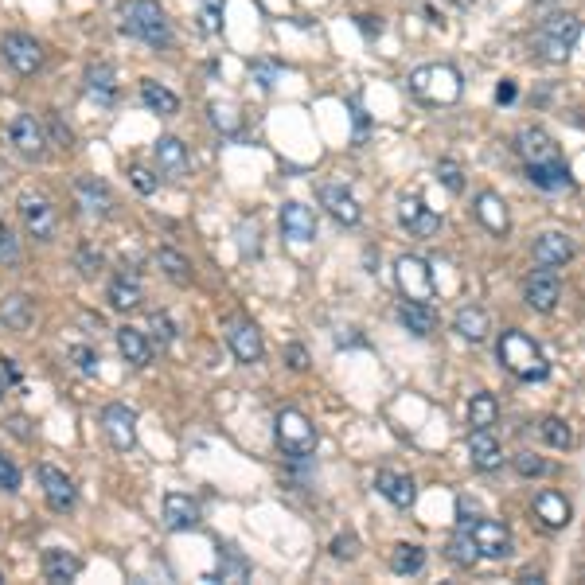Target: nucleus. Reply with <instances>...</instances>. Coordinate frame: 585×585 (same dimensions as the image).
I'll use <instances>...</instances> for the list:
<instances>
[{"label":"nucleus","instance_id":"obj_52","mask_svg":"<svg viewBox=\"0 0 585 585\" xmlns=\"http://www.w3.org/2000/svg\"><path fill=\"white\" fill-rule=\"evenodd\" d=\"M285 363H289L293 371H309V367H312L309 351L301 348V344H289V348H285Z\"/></svg>","mask_w":585,"mask_h":585},{"label":"nucleus","instance_id":"obj_32","mask_svg":"<svg viewBox=\"0 0 585 585\" xmlns=\"http://www.w3.org/2000/svg\"><path fill=\"white\" fill-rule=\"evenodd\" d=\"M141 102L149 106V114H160V117H172L180 110V94L168 90V86L156 82V78H145V82H141Z\"/></svg>","mask_w":585,"mask_h":585},{"label":"nucleus","instance_id":"obj_43","mask_svg":"<svg viewBox=\"0 0 585 585\" xmlns=\"http://www.w3.org/2000/svg\"><path fill=\"white\" fill-rule=\"evenodd\" d=\"M539 433H543L546 445H554V449H570V445H574V433H570V426H566L562 418H543Z\"/></svg>","mask_w":585,"mask_h":585},{"label":"nucleus","instance_id":"obj_1","mask_svg":"<svg viewBox=\"0 0 585 585\" xmlns=\"http://www.w3.org/2000/svg\"><path fill=\"white\" fill-rule=\"evenodd\" d=\"M461 90H465V78L449 63H426L410 75V94L426 106H453L461 98Z\"/></svg>","mask_w":585,"mask_h":585},{"label":"nucleus","instance_id":"obj_29","mask_svg":"<svg viewBox=\"0 0 585 585\" xmlns=\"http://www.w3.org/2000/svg\"><path fill=\"white\" fill-rule=\"evenodd\" d=\"M398 320L406 324V332H414V336H433L437 332V312L429 309L426 301H406L402 297V305H398Z\"/></svg>","mask_w":585,"mask_h":585},{"label":"nucleus","instance_id":"obj_31","mask_svg":"<svg viewBox=\"0 0 585 585\" xmlns=\"http://www.w3.org/2000/svg\"><path fill=\"white\" fill-rule=\"evenodd\" d=\"M86 94L94 98V102H102V106H110L117 98V75L110 63H90L86 67Z\"/></svg>","mask_w":585,"mask_h":585},{"label":"nucleus","instance_id":"obj_58","mask_svg":"<svg viewBox=\"0 0 585 585\" xmlns=\"http://www.w3.org/2000/svg\"><path fill=\"white\" fill-rule=\"evenodd\" d=\"M0 371H4V379H8V383H20V371H16V363H12V359H0Z\"/></svg>","mask_w":585,"mask_h":585},{"label":"nucleus","instance_id":"obj_5","mask_svg":"<svg viewBox=\"0 0 585 585\" xmlns=\"http://www.w3.org/2000/svg\"><path fill=\"white\" fill-rule=\"evenodd\" d=\"M125 32L137 36L141 43H149V47H168L172 24H168V16L156 0H133L125 8Z\"/></svg>","mask_w":585,"mask_h":585},{"label":"nucleus","instance_id":"obj_36","mask_svg":"<svg viewBox=\"0 0 585 585\" xmlns=\"http://www.w3.org/2000/svg\"><path fill=\"white\" fill-rule=\"evenodd\" d=\"M156 266H160V273H164L168 281H176V285H192V262H188L180 250L160 246V250H156Z\"/></svg>","mask_w":585,"mask_h":585},{"label":"nucleus","instance_id":"obj_42","mask_svg":"<svg viewBox=\"0 0 585 585\" xmlns=\"http://www.w3.org/2000/svg\"><path fill=\"white\" fill-rule=\"evenodd\" d=\"M223 8H227L223 0H199V28L211 32V36H219L223 24H227V20H223Z\"/></svg>","mask_w":585,"mask_h":585},{"label":"nucleus","instance_id":"obj_13","mask_svg":"<svg viewBox=\"0 0 585 585\" xmlns=\"http://www.w3.org/2000/svg\"><path fill=\"white\" fill-rule=\"evenodd\" d=\"M102 433H106V441L114 445L117 453H129L137 445V418H133V410L121 406V402H110L102 410Z\"/></svg>","mask_w":585,"mask_h":585},{"label":"nucleus","instance_id":"obj_61","mask_svg":"<svg viewBox=\"0 0 585 585\" xmlns=\"http://www.w3.org/2000/svg\"><path fill=\"white\" fill-rule=\"evenodd\" d=\"M8 180H12V168H8V164H4V160H0V188H4V184H8Z\"/></svg>","mask_w":585,"mask_h":585},{"label":"nucleus","instance_id":"obj_17","mask_svg":"<svg viewBox=\"0 0 585 585\" xmlns=\"http://www.w3.org/2000/svg\"><path fill=\"white\" fill-rule=\"evenodd\" d=\"M375 492L394 504L398 511H406V507H414L418 500V488H414V476H406V472H398V468H383L379 476H375Z\"/></svg>","mask_w":585,"mask_h":585},{"label":"nucleus","instance_id":"obj_63","mask_svg":"<svg viewBox=\"0 0 585 585\" xmlns=\"http://www.w3.org/2000/svg\"><path fill=\"white\" fill-rule=\"evenodd\" d=\"M0 398H4V387H0Z\"/></svg>","mask_w":585,"mask_h":585},{"label":"nucleus","instance_id":"obj_20","mask_svg":"<svg viewBox=\"0 0 585 585\" xmlns=\"http://www.w3.org/2000/svg\"><path fill=\"white\" fill-rule=\"evenodd\" d=\"M468 457L480 472H500L504 468V449H500L492 429H472L468 433Z\"/></svg>","mask_w":585,"mask_h":585},{"label":"nucleus","instance_id":"obj_46","mask_svg":"<svg viewBox=\"0 0 585 585\" xmlns=\"http://www.w3.org/2000/svg\"><path fill=\"white\" fill-rule=\"evenodd\" d=\"M515 472H519V476H543L546 461L539 453H531V449H519V453H515Z\"/></svg>","mask_w":585,"mask_h":585},{"label":"nucleus","instance_id":"obj_40","mask_svg":"<svg viewBox=\"0 0 585 585\" xmlns=\"http://www.w3.org/2000/svg\"><path fill=\"white\" fill-rule=\"evenodd\" d=\"M207 117H211V125L219 129V133H238L242 129V114H238V106H231V102H211L207 106Z\"/></svg>","mask_w":585,"mask_h":585},{"label":"nucleus","instance_id":"obj_54","mask_svg":"<svg viewBox=\"0 0 585 585\" xmlns=\"http://www.w3.org/2000/svg\"><path fill=\"white\" fill-rule=\"evenodd\" d=\"M250 71H254V82H258L262 90H270V86H273V78H277V71H273L270 63H254Z\"/></svg>","mask_w":585,"mask_h":585},{"label":"nucleus","instance_id":"obj_11","mask_svg":"<svg viewBox=\"0 0 585 585\" xmlns=\"http://www.w3.org/2000/svg\"><path fill=\"white\" fill-rule=\"evenodd\" d=\"M523 297H527V305H531L535 312H554L558 309V301H562V281H558V270L539 266V270L527 273V281H523Z\"/></svg>","mask_w":585,"mask_h":585},{"label":"nucleus","instance_id":"obj_18","mask_svg":"<svg viewBox=\"0 0 585 585\" xmlns=\"http://www.w3.org/2000/svg\"><path fill=\"white\" fill-rule=\"evenodd\" d=\"M574 238L562 231H546L535 238V262L539 266H550V270H562V266H570L574 262Z\"/></svg>","mask_w":585,"mask_h":585},{"label":"nucleus","instance_id":"obj_21","mask_svg":"<svg viewBox=\"0 0 585 585\" xmlns=\"http://www.w3.org/2000/svg\"><path fill=\"white\" fill-rule=\"evenodd\" d=\"M398 223L406 227V231H414V234H433L437 227H441V215L437 211H429L422 199H414V195H402L398 199Z\"/></svg>","mask_w":585,"mask_h":585},{"label":"nucleus","instance_id":"obj_28","mask_svg":"<svg viewBox=\"0 0 585 585\" xmlns=\"http://www.w3.org/2000/svg\"><path fill=\"white\" fill-rule=\"evenodd\" d=\"M527 180H531L535 188H543V192H562V188H570V184H574V176H570L566 160H550V164H527Z\"/></svg>","mask_w":585,"mask_h":585},{"label":"nucleus","instance_id":"obj_45","mask_svg":"<svg viewBox=\"0 0 585 585\" xmlns=\"http://www.w3.org/2000/svg\"><path fill=\"white\" fill-rule=\"evenodd\" d=\"M149 332H153L156 344H164V348L176 340V324H172L168 312H153V316H149Z\"/></svg>","mask_w":585,"mask_h":585},{"label":"nucleus","instance_id":"obj_7","mask_svg":"<svg viewBox=\"0 0 585 585\" xmlns=\"http://www.w3.org/2000/svg\"><path fill=\"white\" fill-rule=\"evenodd\" d=\"M277 445L293 461H305L312 449H316V426H312L301 410H281L277 414Z\"/></svg>","mask_w":585,"mask_h":585},{"label":"nucleus","instance_id":"obj_57","mask_svg":"<svg viewBox=\"0 0 585 585\" xmlns=\"http://www.w3.org/2000/svg\"><path fill=\"white\" fill-rule=\"evenodd\" d=\"M351 121H355V141H363V133H371V117H363L359 110H355Z\"/></svg>","mask_w":585,"mask_h":585},{"label":"nucleus","instance_id":"obj_41","mask_svg":"<svg viewBox=\"0 0 585 585\" xmlns=\"http://www.w3.org/2000/svg\"><path fill=\"white\" fill-rule=\"evenodd\" d=\"M437 180H441V188L445 192H453V195H461L468 188V176H465V168L457 164V160H437Z\"/></svg>","mask_w":585,"mask_h":585},{"label":"nucleus","instance_id":"obj_39","mask_svg":"<svg viewBox=\"0 0 585 585\" xmlns=\"http://www.w3.org/2000/svg\"><path fill=\"white\" fill-rule=\"evenodd\" d=\"M445 554H449V562H457V566H476V562H480L476 543H472V531H453L449 543H445Z\"/></svg>","mask_w":585,"mask_h":585},{"label":"nucleus","instance_id":"obj_44","mask_svg":"<svg viewBox=\"0 0 585 585\" xmlns=\"http://www.w3.org/2000/svg\"><path fill=\"white\" fill-rule=\"evenodd\" d=\"M250 574L246 558H234V550H223V570L211 574V582H242Z\"/></svg>","mask_w":585,"mask_h":585},{"label":"nucleus","instance_id":"obj_50","mask_svg":"<svg viewBox=\"0 0 585 585\" xmlns=\"http://www.w3.org/2000/svg\"><path fill=\"white\" fill-rule=\"evenodd\" d=\"M355 554H359V539H355V535H336V539H332V558L351 562Z\"/></svg>","mask_w":585,"mask_h":585},{"label":"nucleus","instance_id":"obj_22","mask_svg":"<svg viewBox=\"0 0 585 585\" xmlns=\"http://www.w3.org/2000/svg\"><path fill=\"white\" fill-rule=\"evenodd\" d=\"M281 234L289 242H312L316 238V215L305 203H285L281 207Z\"/></svg>","mask_w":585,"mask_h":585},{"label":"nucleus","instance_id":"obj_49","mask_svg":"<svg viewBox=\"0 0 585 585\" xmlns=\"http://www.w3.org/2000/svg\"><path fill=\"white\" fill-rule=\"evenodd\" d=\"M0 488L4 492H20V468H16L12 457H4V453H0Z\"/></svg>","mask_w":585,"mask_h":585},{"label":"nucleus","instance_id":"obj_9","mask_svg":"<svg viewBox=\"0 0 585 585\" xmlns=\"http://www.w3.org/2000/svg\"><path fill=\"white\" fill-rule=\"evenodd\" d=\"M71 195H75L78 211L90 215V219H110L114 215V192L98 176H78L75 184H71Z\"/></svg>","mask_w":585,"mask_h":585},{"label":"nucleus","instance_id":"obj_35","mask_svg":"<svg viewBox=\"0 0 585 585\" xmlns=\"http://www.w3.org/2000/svg\"><path fill=\"white\" fill-rule=\"evenodd\" d=\"M453 328H457V336H465V340H472V344H480V340L492 332V320H488V312L484 309L468 305V309H461L457 316H453Z\"/></svg>","mask_w":585,"mask_h":585},{"label":"nucleus","instance_id":"obj_16","mask_svg":"<svg viewBox=\"0 0 585 585\" xmlns=\"http://www.w3.org/2000/svg\"><path fill=\"white\" fill-rule=\"evenodd\" d=\"M39 488H43V500L55 511H71L78 504V488L75 480L55 465H39Z\"/></svg>","mask_w":585,"mask_h":585},{"label":"nucleus","instance_id":"obj_23","mask_svg":"<svg viewBox=\"0 0 585 585\" xmlns=\"http://www.w3.org/2000/svg\"><path fill=\"white\" fill-rule=\"evenodd\" d=\"M476 219H480V227L484 231H492L496 238H504L507 231H511V215H507V207H504V199L496 192H480L476 195Z\"/></svg>","mask_w":585,"mask_h":585},{"label":"nucleus","instance_id":"obj_55","mask_svg":"<svg viewBox=\"0 0 585 585\" xmlns=\"http://www.w3.org/2000/svg\"><path fill=\"white\" fill-rule=\"evenodd\" d=\"M0 258L4 262H16V242H12V231L0 227Z\"/></svg>","mask_w":585,"mask_h":585},{"label":"nucleus","instance_id":"obj_38","mask_svg":"<svg viewBox=\"0 0 585 585\" xmlns=\"http://www.w3.org/2000/svg\"><path fill=\"white\" fill-rule=\"evenodd\" d=\"M426 566V550L414 543H398L394 546V554H390V570L394 574H418Z\"/></svg>","mask_w":585,"mask_h":585},{"label":"nucleus","instance_id":"obj_24","mask_svg":"<svg viewBox=\"0 0 585 585\" xmlns=\"http://www.w3.org/2000/svg\"><path fill=\"white\" fill-rule=\"evenodd\" d=\"M164 523H168V531H195L199 527V504L184 492H168L164 496Z\"/></svg>","mask_w":585,"mask_h":585},{"label":"nucleus","instance_id":"obj_10","mask_svg":"<svg viewBox=\"0 0 585 585\" xmlns=\"http://www.w3.org/2000/svg\"><path fill=\"white\" fill-rule=\"evenodd\" d=\"M227 348H231L238 363H258L262 359L266 344H262V332H258V324L250 316H231L227 320Z\"/></svg>","mask_w":585,"mask_h":585},{"label":"nucleus","instance_id":"obj_2","mask_svg":"<svg viewBox=\"0 0 585 585\" xmlns=\"http://www.w3.org/2000/svg\"><path fill=\"white\" fill-rule=\"evenodd\" d=\"M500 363L515 379H523V383H543L546 375H550V363H546L543 348L531 336L515 332V328L500 336Z\"/></svg>","mask_w":585,"mask_h":585},{"label":"nucleus","instance_id":"obj_60","mask_svg":"<svg viewBox=\"0 0 585 585\" xmlns=\"http://www.w3.org/2000/svg\"><path fill=\"white\" fill-rule=\"evenodd\" d=\"M511 98H515V82H500V102H511Z\"/></svg>","mask_w":585,"mask_h":585},{"label":"nucleus","instance_id":"obj_34","mask_svg":"<svg viewBox=\"0 0 585 585\" xmlns=\"http://www.w3.org/2000/svg\"><path fill=\"white\" fill-rule=\"evenodd\" d=\"M110 305L117 312L141 309V277L137 273H117L114 281H110Z\"/></svg>","mask_w":585,"mask_h":585},{"label":"nucleus","instance_id":"obj_6","mask_svg":"<svg viewBox=\"0 0 585 585\" xmlns=\"http://www.w3.org/2000/svg\"><path fill=\"white\" fill-rule=\"evenodd\" d=\"M0 55H4V63H8V71L20 78H32L43 71V63H47V51H43V43L36 36H28V32H8V36L0 39Z\"/></svg>","mask_w":585,"mask_h":585},{"label":"nucleus","instance_id":"obj_4","mask_svg":"<svg viewBox=\"0 0 585 585\" xmlns=\"http://www.w3.org/2000/svg\"><path fill=\"white\" fill-rule=\"evenodd\" d=\"M582 36V24L574 12H550L543 20V32H539V51H543L546 63H566L570 51L578 47Z\"/></svg>","mask_w":585,"mask_h":585},{"label":"nucleus","instance_id":"obj_33","mask_svg":"<svg viewBox=\"0 0 585 585\" xmlns=\"http://www.w3.org/2000/svg\"><path fill=\"white\" fill-rule=\"evenodd\" d=\"M39 566H43V578L47 582H63V585L75 582L78 570H82V562H78L71 550H47Z\"/></svg>","mask_w":585,"mask_h":585},{"label":"nucleus","instance_id":"obj_15","mask_svg":"<svg viewBox=\"0 0 585 585\" xmlns=\"http://www.w3.org/2000/svg\"><path fill=\"white\" fill-rule=\"evenodd\" d=\"M472 543H476V554L480 558H507L511 554V531H507L500 519H484V515H476V523H472Z\"/></svg>","mask_w":585,"mask_h":585},{"label":"nucleus","instance_id":"obj_8","mask_svg":"<svg viewBox=\"0 0 585 585\" xmlns=\"http://www.w3.org/2000/svg\"><path fill=\"white\" fill-rule=\"evenodd\" d=\"M394 285H398V293L406 301H426V305L433 301V273H429V262L414 258V254H406V258L394 262Z\"/></svg>","mask_w":585,"mask_h":585},{"label":"nucleus","instance_id":"obj_26","mask_svg":"<svg viewBox=\"0 0 585 585\" xmlns=\"http://www.w3.org/2000/svg\"><path fill=\"white\" fill-rule=\"evenodd\" d=\"M0 324L12 328V332H28V328L36 324V305H32V297L8 293V297L0 301Z\"/></svg>","mask_w":585,"mask_h":585},{"label":"nucleus","instance_id":"obj_56","mask_svg":"<svg viewBox=\"0 0 585 585\" xmlns=\"http://www.w3.org/2000/svg\"><path fill=\"white\" fill-rule=\"evenodd\" d=\"M8 433L12 437H32V422L24 414H16V418H8Z\"/></svg>","mask_w":585,"mask_h":585},{"label":"nucleus","instance_id":"obj_19","mask_svg":"<svg viewBox=\"0 0 585 585\" xmlns=\"http://www.w3.org/2000/svg\"><path fill=\"white\" fill-rule=\"evenodd\" d=\"M320 207H324L340 227H359V219H363L355 195H351L348 188H340V184H324V188H320Z\"/></svg>","mask_w":585,"mask_h":585},{"label":"nucleus","instance_id":"obj_62","mask_svg":"<svg viewBox=\"0 0 585 585\" xmlns=\"http://www.w3.org/2000/svg\"><path fill=\"white\" fill-rule=\"evenodd\" d=\"M457 4H461V8H468V4H476V0H457Z\"/></svg>","mask_w":585,"mask_h":585},{"label":"nucleus","instance_id":"obj_47","mask_svg":"<svg viewBox=\"0 0 585 585\" xmlns=\"http://www.w3.org/2000/svg\"><path fill=\"white\" fill-rule=\"evenodd\" d=\"M75 266H78V273H82V277H98V270H102V254H98L94 246H78Z\"/></svg>","mask_w":585,"mask_h":585},{"label":"nucleus","instance_id":"obj_25","mask_svg":"<svg viewBox=\"0 0 585 585\" xmlns=\"http://www.w3.org/2000/svg\"><path fill=\"white\" fill-rule=\"evenodd\" d=\"M156 164H160V172H164L168 180L188 176V145H184L180 137H160V141H156Z\"/></svg>","mask_w":585,"mask_h":585},{"label":"nucleus","instance_id":"obj_59","mask_svg":"<svg viewBox=\"0 0 585 585\" xmlns=\"http://www.w3.org/2000/svg\"><path fill=\"white\" fill-rule=\"evenodd\" d=\"M359 28H363V36H379V24H375V16H359Z\"/></svg>","mask_w":585,"mask_h":585},{"label":"nucleus","instance_id":"obj_3","mask_svg":"<svg viewBox=\"0 0 585 585\" xmlns=\"http://www.w3.org/2000/svg\"><path fill=\"white\" fill-rule=\"evenodd\" d=\"M16 215H20V227H24L28 238H36V242H55V234H59V211H55V199L47 192H36V188L20 192V199H16Z\"/></svg>","mask_w":585,"mask_h":585},{"label":"nucleus","instance_id":"obj_27","mask_svg":"<svg viewBox=\"0 0 585 585\" xmlns=\"http://www.w3.org/2000/svg\"><path fill=\"white\" fill-rule=\"evenodd\" d=\"M535 515L543 519V527H554V531H558V527H566V523L574 519V507H570V500H566L562 492L550 488V492H539V496H535Z\"/></svg>","mask_w":585,"mask_h":585},{"label":"nucleus","instance_id":"obj_37","mask_svg":"<svg viewBox=\"0 0 585 585\" xmlns=\"http://www.w3.org/2000/svg\"><path fill=\"white\" fill-rule=\"evenodd\" d=\"M496 418H500V406H496V398H492L488 390L472 394V402H468V426H472V429H492V426H496Z\"/></svg>","mask_w":585,"mask_h":585},{"label":"nucleus","instance_id":"obj_53","mask_svg":"<svg viewBox=\"0 0 585 585\" xmlns=\"http://www.w3.org/2000/svg\"><path fill=\"white\" fill-rule=\"evenodd\" d=\"M71 359H75L78 371H86V375H94V371H98V355H94L90 348H75L71 351Z\"/></svg>","mask_w":585,"mask_h":585},{"label":"nucleus","instance_id":"obj_12","mask_svg":"<svg viewBox=\"0 0 585 585\" xmlns=\"http://www.w3.org/2000/svg\"><path fill=\"white\" fill-rule=\"evenodd\" d=\"M8 145L24 160H43V153H47V137L32 114H16L8 121Z\"/></svg>","mask_w":585,"mask_h":585},{"label":"nucleus","instance_id":"obj_51","mask_svg":"<svg viewBox=\"0 0 585 585\" xmlns=\"http://www.w3.org/2000/svg\"><path fill=\"white\" fill-rule=\"evenodd\" d=\"M47 133L59 141V149H75V137H71V129H67V125H63V121H59L55 114L47 117Z\"/></svg>","mask_w":585,"mask_h":585},{"label":"nucleus","instance_id":"obj_48","mask_svg":"<svg viewBox=\"0 0 585 585\" xmlns=\"http://www.w3.org/2000/svg\"><path fill=\"white\" fill-rule=\"evenodd\" d=\"M129 184H133V188H137L141 195H153L160 180H156L145 164H129Z\"/></svg>","mask_w":585,"mask_h":585},{"label":"nucleus","instance_id":"obj_30","mask_svg":"<svg viewBox=\"0 0 585 585\" xmlns=\"http://www.w3.org/2000/svg\"><path fill=\"white\" fill-rule=\"evenodd\" d=\"M117 351H121L125 363H133V367H149V363H153L149 336H145L141 328H117Z\"/></svg>","mask_w":585,"mask_h":585},{"label":"nucleus","instance_id":"obj_14","mask_svg":"<svg viewBox=\"0 0 585 585\" xmlns=\"http://www.w3.org/2000/svg\"><path fill=\"white\" fill-rule=\"evenodd\" d=\"M515 153L523 156V164H550V160H562V149L558 141L539 129V125H527L515 133Z\"/></svg>","mask_w":585,"mask_h":585}]
</instances>
